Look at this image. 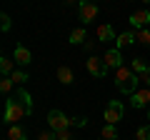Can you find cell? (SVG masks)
I'll use <instances>...</instances> for the list:
<instances>
[{"label":"cell","mask_w":150,"mask_h":140,"mask_svg":"<svg viewBox=\"0 0 150 140\" xmlns=\"http://www.w3.org/2000/svg\"><path fill=\"white\" fill-rule=\"evenodd\" d=\"M33 115V100H30V93L25 88L15 93V98H8L5 100V123L8 125H15L20 118H30Z\"/></svg>","instance_id":"obj_1"},{"label":"cell","mask_w":150,"mask_h":140,"mask_svg":"<svg viewBox=\"0 0 150 140\" xmlns=\"http://www.w3.org/2000/svg\"><path fill=\"white\" fill-rule=\"evenodd\" d=\"M115 85H118L120 93L133 95L135 90H140V88H138V85H140V78L130 70V65H123L120 70H115Z\"/></svg>","instance_id":"obj_2"},{"label":"cell","mask_w":150,"mask_h":140,"mask_svg":"<svg viewBox=\"0 0 150 140\" xmlns=\"http://www.w3.org/2000/svg\"><path fill=\"white\" fill-rule=\"evenodd\" d=\"M103 120H105V125H118L120 120H123V103L110 100L108 108H105V113H103Z\"/></svg>","instance_id":"obj_3"},{"label":"cell","mask_w":150,"mask_h":140,"mask_svg":"<svg viewBox=\"0 0 150 140\" xmlns=\"http://www.w3.org/2000/svg\"><path fill=\"white\" fill-rule=\"evenodd\" d=\"M48 125H50V130H53V133L70 130V118H65V115L55 108V110H50V113H48Z\"/></svg>","instance_id":"obj_4"},{"label":"cell","mask_w":150,"mask_h":140,"mask_svg":"<svg viewBox=\"0 0 150 140\" xmlns=\"http://www.w3.org/2000/svg\"><path fill=\"white\" fill-rule=\"evenodd\" d=\"M130 105L135 110H143V108H150V88H140L130 95Z\"/></svg>","instance_id":"obj_5"},{"label":"cell","mask_w":150,"mask_h":140,"mask_svg":"<svg viewBox=\"0 0 150 140\" xmlns=\"http://www.w3.org/2000/svg\"><path fill=\"white\" fill-rule=\"evenodd\" d=\"M85 68H88V73H90L93 78H105L108 75L105 63H103V58H98V55H90V58L85 60Z\"/></svg>","instance_id":"obj_6"},{"label":"cell","mask_w":150,"mask_h":140,"mask_svg":"<svg viewBox=\"0 0 150 140\" xmlns=\"http://www.w3.org/2000/svg\"><path fill=\"white\" fill-rule=\"evenodd\" d=\"M103 63H105V70H108V73H110V70H120V68H123V55H120V50H118V48L108 50V53L103 55Z\"/></svg>","instance_id":"obj_7"},{"label":"cell","mask_w":150,"mask_h":140,"mask_svg":"<svg viewBox=\"0 0 150 140\" xmlns=\"http://www.w3.org/2000/svg\"><path fill=\"white\" fill-rule=\"evenodd\" d=\"M128 23L135 28V33H138V30H145V28L150 25V10H135L133 15L128 18Z\"/></svg>","instance_id":"obj_8"},{"label":"cell","mask_w":150,"mask_h":140,"mask_svg":"<svg viewBox=\"0 0 150 140\" xmlns=\"http://www.w3.org/2000/svg\"><path fill=\"white\" fill-rule=\"evenodd\" d=\"M78 10H80V20L85 23H93L98 18V5L95 3H88V0H83V3H78Z\"/></svg>","instance_id":"obj_9"},{"label":"cell","mask_w":150,"mask_h":140,"mask_svg":"<svg viewBox=\"0 0 150 140\" xmlns=\"http://www.w3.org/2000/svg\"><path fill=\"white\" fill-rule=\"evenodd\" d=\"M15 63H18V65H23V68L33 63V53H30V50H28L23 43H18V45H15Z\"/></svg>","instance_id":"obj_10"},{"label":"cell","mask_w":150,"mask_h":140,"mask_svg":"<svg viewBox=\"0 0 150 140\" xmlns=\"http://www.w3.org/2000/svg\"><path fill=\"white\" fill-rule=\"evenodd\" d=\"M95 38H98V43H108V40H118L115 38V30H112L108 23H103V25H98V30H95Z\"/></svg>","instance_id":"obj_11"},{"label":"cell","mask_w":150,"mask_h":140,"mask_svg":"<svg viewBox=\"0 0 150 140\" xmlns=\"http://www.w3.org/2000/svg\"><path fill=\"white\" fill-rule=\"evenodd\" d=\"M55 78H58L63 85H70V83L75 80V73H73V68H70V65H60V68L55 70Z\"/></svg>","instance_id":"obj_12"},{"label":"cell","mask_w":150,"mask_h":140,"mask_svg":"<svg viewBox=\"0 0 150 140\" xmlns=\"http://www.w3.org/2000/svg\"><path fill=\"white\" fill-rule=\"evenodd\" d=\"M133 43H138L135 40V30H128V33H120L118 35V40H115V48H128V45H133Z\"/></svg>","instance_id":"obj_13"},{"label":"cell","mask_w":150,"mask_h":140,"mask_svg":"<svg viewBox=\"0 0 150 140\" xmlns=\"http://www.w3.org/2000/svg\"><path fill=\"white\" fill-rule=\"evenodd\" d=\"M130 70H133V73H135V75H143V73H148V63H145V60L143 58H133V60H130Z\"/></svg>","instance_id":"obj_14"},{"label":"cell","mask_w":150,"mask_h":140,"mask_svg":"<svg viewBox=\"0 0 150 140\" xmlns=\"http://www.w3.org/2000/svg\"><path fill=\"white\" fill-rule=\"evenodd\" d=\"M85 38H88L85 28H75V30L70 33V43H73V45H80V43H85Z\"/></svg>","instance_id":"obj_15"},{"label":"cell","mask_w":150,"mask_h":140,"mask_svg":"<svg viewBox=\"0 0 150 140\" xmlns=\"http://www.w3.org/2000/svg\"><path fill=\"white\" fill-rule=\"evenodd\" d=\"M0 73H3V78H10L13 73H15V65H13V60L0 58Z\"/></svg>","instance_id":"obj_16"},{"label":"cell","mask_w":150,"mask_h":140,"mask_svg":"<svg viewBox=\"0 0 150 140\" xmlns=\"http://www.w3.org/2000/svg\"><path fill=\"white\" fill-rule=\"evenodd\" d=\"M100 140H120V138H118V130H115V125H105V128L100 130Z\"/></svg>","instance_id":"obj_17"},{"label":"cell","mask_w":150,"mask_h":140,"mask_svg":"<svg viewBox=\"0 0 150 140\" xmlns=\"http://www.w3.org/2000/svg\"><path fill=\"white\" fill-rule=\"evenodd\" d=\"M8 138H10V140H28L25 138V130H23L20 125H10V128H8Z\"/></svg>","instance_id":"obj_18"},{"label":"cell","mask_w":150,"mask_h":140,"mask_svg":"<svg viewBox=\"0 0 150 140\" xmlns=\"http://www.w3.org/2000/svg\"><path fill=\"white\" fill-rule=\"evenodd\" d=\"M135 40H138L140 45H150V28H145V30H138V33H135Z\"/></svg>","instance_id":"obj_19"},{"label":"cell","mask_w":150,"mask_h":140,"mask_svg":"<svg viewBox=\"0 0 150 140\" xmlns=\"http://www.w3.org/2000/svg\"><path fill=\"white\" fill-rule=\"evenodd\" d=\"M10 78H13V83H15V85H23V83H28V73H25V70H15Z\"/></svg>","instance_id":"obj_20"},{"label":"cell","mask_w":150,"mask_h":140,"mask_svg":"<svg viewBox=\"0 0 150 140\" xmlns=\"http://www.w3.org/2000/svg\"><path fill=\"white\" fill-rule=\"evenodd\" d=\"M13 85H15V83H13V78H3V80H0V93H3V95H8V93L13 90Z\"/></svg>","instance_id":"obj_21"},{"label":"cell","mask_w":150,"mask_h":140,"mask_svg":"<svg viewBox=\"0 0 150 140\" xmlns=\"http://www.w3.org/2000/svg\"><path fill=\"white\" fill-rule=\"evenodd\" d=\"M135 140H150V125H143V128L135 133Z\"/></svg>","instance_id":"obj_22"},{"label":"cell","mask_w":150,"mask_h":140,"mask_svg":"<svg viewBox=\"0 0 150 140\" xmlns=\"http://www.w3.org/2000/svg\"><path fill=\"white\" fill-rule=\"evenodd\" d=\"M55 140H73V130H60V133H55Z\"/></svg>","instance_id":"obj_23"},{"label":"cell","mask_w":150,"mask_h":140,"mask_svg":"<svg viewBox=\"0 0 150 140\" xmlns=\"http://www.w3.org/2000/svg\"><path fill=\"white\" fill-rule=\"evenodd\" d=\"M0 20H3V30H10V15H8V13H3Z\"/></svg>","instance_id":"obj_24"},{"label":"cell","mask_w":150,"mask_h":140,"mask_svg":"<svg viewBox=\"0 0 150 140\" xmlns=\"http://www.w3.org/2000/svg\"><path fill=\"white\" fill-rule=\"evenodd\" d=\"M38 140H55V133H53V130H48V133H40V135H38Z\"/></svg>","instance_id":"obj_25"},{"label":"cell","mask_w":150,"mask_h":140,"mask_svg":"<svg viewBox=\"0 0 150 140\" xmlns=\"http://www.w3.org/2000/svg\"><path fill=\"white\" fill-rule=\"evenodd\" d=\"M138 78H140V83H143L145 88H150V70H148V73H143V75H138Z\"/></svg>","instance_id":"obj_26"},{"label":"cell","mask_w":150,"mask_h":140,"mask_svg":"<svg viewBox=\"0 0 150 140\" xmlns=\"http://www.w3.org/2000/svg\"><path fill=\"white\" fill-rule=\"evenodd\" d=\"M148 120H150V108H148Z\"/></svg>","instance_id":"obj_27"}]
</instances>
